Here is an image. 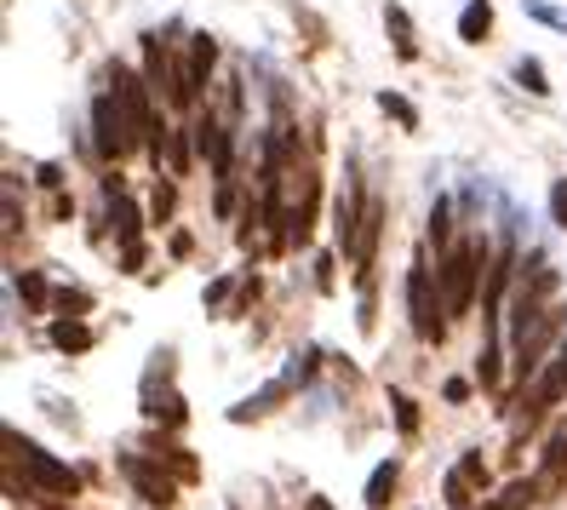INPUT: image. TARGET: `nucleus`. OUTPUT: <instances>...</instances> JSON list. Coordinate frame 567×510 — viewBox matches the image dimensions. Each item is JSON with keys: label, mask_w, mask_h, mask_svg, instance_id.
<instances>
[{"label": "nucleus", "mask_w": 567, "mask_h": 510, "mask_svg": "<svg viewBox=\"0 0 567 510\" xmlns=\"http://www.w3.org/2000/svg\"><path fill=\"white\" fill-rule=\"evenodd\" d=\"M482 258L487 247L482 242H458L447 258H442V304H447V316H464L471 310V298H476V282H482Z\"/></svg>", "instance_id": "1"}, {"label": "nucleus", "mask_w": 567, "mask_h": 510, "mask_svg": "<svg viewBox=\"0 0 567 510\" xmlns=\"http://www.w3.org/2000/svg\"><path fill=\"white\" fill-rule=\"evenodd\" d=\"M110 86H115V98H121V110H126V121H132V132H138V144L144 150H155V139L166 126H155V115H150V75H132L126 63H115L110 70Z\"/></svg>", "instance_id": "2"}, {"label": "nucleus", "mask_w": 567, "mask_h": 510, "mask_svg": "<svg viewBox=\"0 0 567 510\" xmlns=\"http://www.w3.org/2000/svg\"><path fill=\"white\" fill-rule=\"evenodd\" d=\"M92 150L104 155V161H121V155L138 150V132H132V121H126V110H121L115 92H104V98L92 104Z\"/></svg>", "instance_id": "3"}, {"label": "nucleus", "mask_w": 567, "mask_h": 510, "mask_svg": "<svg viewBox=\"0 0 567 510\" xmlns=\"http://www.w3.org/2000/svg\"><path fill=\"white\" fill-rule=\"evenodd\" d=\"M7 448H12V459L29 470V482H35L41 493H75V470H70V465H58L47 448H35V441H23L18 430H7Z\"/></svg>", "instance_id": "4"}, {"label": "nucleus", "mask_w": 567, "mask_h": 510, "mask_svg": "<svg viewBox=\"0 0 567 510\" xmlns=\"http://www.w3.org/2000/svg\"><path fill=\"white\" fill-rule=\"evenodd\" d=\"M408 310H413V333L419 338H442V316L436 310H447V304H436V287H430V264L424 258L408 269Z\"/></svg>", "instance_id": "5"}, {"label": "nucleus", "mask_w": 567, "mask_h": 510, "mask_svg": "<svg viewBox=\"0 0 567 510\" xmlns=\"http://www.w3.org/2000/svg\"><path fill=\"white\" fill-rule=\"evenodd\" d=\"M104 195H110V224H115V235H121V264L138 269V264H144V247H138V207L126 201V190H121L115 178L104 184Z\"/></svg>", "instance_id": "6"}, {"label": "nucleus", "mask_w": 567, "mask_h": 510, "mask_svg": "<svg viewBox=\"0 0 567 510\" xmlns=\"http://www.w3.org/2000/svg\"><path fill=\"white\" fill-rule=\"evenodd\" d=\"M213 63H218V41L213 35H195L189 41V58H184V110H195V98H202Z\"/></svg>", "instance_id": "7"}, {"label": "nucleus", "mask_w": 567, "mask_h": 510, "mask_svg": "<svg viewBox=\"0 0 567 510\" xmlns=\"http://www.w3.org/2000/svg\"><path fill=\"white\" fill-rule=\"evenodd\" d=\"M121 470L132 476V488L144 493V504H155V510H166V504H173V493H178V488L166 482V476H161V470H155L150 459H138V453H126V459H121Z\"/></svg>", "instance_id": "8"}, {"label": "nucleus", "mask_w": 567, "mask_h": 510, "mask_svg": "<svg viewBox=\"0 0 567 510\" xmlns=\"http://www.w3.org/2000/svg\"><path fill=\"white\" fill-rule=\"evenodd\" d=\"M561 396H567V338L550 350V367L539 373V385H533V401L527 407H533V414H545V407H556Z\"/></svg>", "instance_id": "9"}, {"label": "nucleus", "mask_w": 567, "mask_h": 510, "mask_svg": "<svg viewBox=\"0 0 567 510\" xmlns=\"http://www.w3.org/2000/svg\"><path fill=\"white\" fill-rule=\"evenodd\" d=\"M52 345H58V350H86V345H92V327L75 322V316H58V322H52Z\"/></svg>", "instance_id": "10"}, {"label": "nucleus", "mask_w": 567, "mask_h": 510, "mask_svg": "<svg viewBox=\"0 0 567 510\" xmlns=\"http://www.w3.org/2000/svg\"><path fill=\"white\" fill-rule=\"evenodd\" d=\"M144 414L150 419H161V425H184V401H178V390H144Z\"/></svg>", "instance_id": "11"}, {"label": "nucleus", "mask_w": 567, "mask_h": 510, "mask_svg": "<svg viewBox=\"0 0 567 510\" xmlns=\"http://www.w3.org/2000/svg\"><path fill=\"white\" fill-rule=\"evenodd\" d=\"M487 29H493V7H487V0H471V7L458 12V35L464 41H482Z\"/></svg>", "instance_id": "12"}, {"label": "nucleus", "mask_w": 567, "mask_h": 510, "mask_svg": "<svg viewBox=\"0 0 567 510\" xmlns=\"http://www.w3.org/2000/svg\"><path fill=\"white\" fill-rule=\"evenodd\" d=\"M384 23H390V35H395V52H402V58L413 63V58H419V41H413L408 12H402V7H384Z\"/></svg>", "instance_id": "13"}, {"label": "nucleus", "mask_w": 567, "mask_h": 510, "mask_svg": "<svg viewBox=\"0 0 567 510\" xmlns=\"http://www.w3.org/2000/svg\"><path fill=\"white\" fill-rule=\"evenodd\" d=\"M395 476H402V465H395V459L373 470V482H367V504H373V510H379V504H390V493H395Z\"/></svg>", "instance_id": "14"}, {"label": "nucleus", "mask_w": 567, "mask_h": 510, "mask_svg": "<svg viewBox=\"0 0 567 510\" xmlns=\"http://www.w3.org/2000/svg\"><path fill=\"white\" fill-rule=\"evenodd\" d=\"M516 81H522L533 98H550V81H545V63H539V58H522V63H516Z\"/></svg>", "instance_id": "15"}, {"label": "nucleus", "mask_w": 567, "mask_h": 510, "mask_svg": "<svg viewBox=\"0 0 567 510\" xmlns=\"http://www.w3.org/2000/svg\"><path fill=\"white\" fill-rule=\"evenodd\" d=\"M379 110H384V115H395V121H402V126H419L413 104H408V98H395V92H379Z\"/></svg>", "instance_id": "16"}, {"label": "nucleus", "mask_w": 567, "mask_h": 510, "mask_svg": "<svg viewBox=\"0 0 567 510\" xmlns=\"http://www.w3.org/2000/svg\"><path fill=\"white\" fill-rule=\"evenodd\" d=\"M390 407H395V425H402V430L413 436V430H419V407H413V401H408L402 390H395V396H390Z\"/></svg>", "instance_id": "17"}, {"label": "nucleus", "mask_w": 567, "mask_h": 510, "mask_svg": "<svg viewBox=\"0 0 567 510\" xmlns=\"http://www.w3.org/2000/svg\"><path fill=\"white\" fill-rule=\"evenodd\" d=\"M173 184H155V201H150V207H155V224H166V218H173Z\"/></svg>", "instance_id": "18"}, {"label": "nucleus", "mask_w": 567, "mask_h": 510, "mask_svg": "<svg viewBox=\"0 0 567 510\" xmlns=\"http://www.w3.org/2000/svg\"><path fill=\"white\" fill-rule=\"evenodd\" d=\"M550 213H556V224L567 230V178H561V184L550 190Z\"/></svg>", "instance_id": "19"}, {"label": "nucleus", "mask_w": 567, "mask_h": 510, "mask_svg": "<svg viewBox=\"0 0 567 510\" xmlns=\"http://www.w3.org/2000/svg\"><path fill=\"white\" fill-rule=\"evenodd\" d=\"M18 287H23V298H29V304H47V282H41V276H23Z\"/></svg>", "instance_id": "20"}, {"label": "nucleus", "mask_w": 567, "mask_h": 510, "mask_svg": "<svg viewBox=\"0 0 567 510\" xmlns=\"http://www.w3.org/2000/svg\"><path fill=\"white\" fill-rule=\"evenodd\" d=\"M430 235H436V242L447 235V201H436V213H430Z\"/></svg>", "instance_id": "21"}, {"label": "nucleus", "mask_w": 567, "mask_h": 510, "mask_svg": "<svg viewBox=\"0 0 567 510\" xmlns=\"http://www.w3.org/2000/svg\"><path fill=\"white\" fill-rule=\"evenodd\" d=\"M305 510H332V504H327V499H310V504H305Z\"/></svg>", "instance_id": "22"}]
</instances>
